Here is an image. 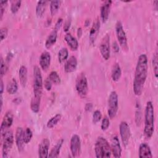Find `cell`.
Returning a JSON list of instances; mask_svg holds the SVG:
<instances>
[{
	"mask_svg": "<svg viewBox=\"0 0 158 158\" xmlns=\"http://www.w3.org/2000/svg\"><path fill=\"white\" fill-rule=\"evenodd\" d=\"M148 60L145 54H141L138 58L133 83V92L136 96L142 94L148 77Z\"/></svg>",
	"mask_w": 158,
	"mask_h": 158,
	"instance_id": "obj_1",
	"label": "cell"
},
{
	"mask_svg": "<svg viewBox=\"0 0 158 158\" xmlns=\"http://www.w3.org/2000/svg\"><path fill=\"white\" fill-rule=\"evenodd\" d=\"M154 131V109L151 101H148L144 112V134L146 138L152 137Z\"/></svg>",
	"mask_w": 158,
	"mask_h": 158,
	"instance_id": "obj_2",
	"label": "cell"
},
{
	"mask_svg": "<svg viewBox=\"0 0 158 158\" xmlns=\"http://www.w3.org/2000/svg\"><path fill=\"white\" fill-rule=\"evenodd\" d=\"M94 152L98 158H109L111 156V148L107 140L102 137L99 136L94 145Z\"/></svg>",
	"mask_w": 158,
	"mask_h": 158,
	"instance_id": "obj_3",
	"label": "cell"
},
{
	"mask_svg": "<svg viewBox=\"0 0 158 158\" xmlns=\"http://www.w3.org/2000/svg\"><path fill=\"white\" fill-rule=\"evenodd\" d=\"M43 77L41 72L38 66L33 67V96L41 98L43 93Z\"/></svg>",
	"mask_w": 158,
	"mask_h": 158,
	"instance_id": "obj_4",
	"label": "cell"
},
{
	"mask_svg": "<svg viewBox=\"0 0 158 158\" xmlns=\"http://www.w3.org/2000/svg\"><path fill=\"white\" fill-rule=\"evenodd\" d=\"M1 136L2 138V156L3 158H7L8 157L9 152L14 144V134L12 130H7L2 135H1Z\"/></svg>",
	"mask_w": 158,
	"mask_h": 158,
	"instance_id": "obj_5",
	"label": "cell"
},
{
	"mask_svg": "<svg viewBox=\"0 0 158 158\" xmlns=\"http://www.w3.org/2000/svg\"><path fill=\"white\" fill-rule=\"evenodd\" d=\"M75 88L78 94L82 98L86 97L88 93V83L86 77L83 73L78 75L76 80Z\"/></svg>",
	"mask_w": 158,
	"mask_h": 158,
	"instance_id": "obj_6",
	"label": "cell"
},
{
	"mask_svg": "<svg viewBox=\"0 0 158 158\" xmlns=\"http://www.w3.org/2000/svg\"><path fill=\"white\" fill-rule=\"evenodd\" d=\"M118 108V94L116 91L110 92L108 98V110L107 113L110 118H114L117 113Z\"/></svg>",
	"mask_w": 158,
	"mask_h": 158,
	"instance_id": "obj_7",
	"label": "cell"
},
{
	"mask_svg": "<svg viewBox=\"0 0 158 158\" xmlns=\"http://www.w3.org/2000/svg\"><path fill=\"white\" fill-rule=\"evenodd\" d=\"M115 33L118 43L123 50L125 51H128V41L125 31L123 29L122 23L120 21L117 22L115 24Z\"/></svg>",
	"mask_w": 158,
	"mask_h": 158,
	"instance_id": "obj_8",
	"label": "cell"
},
{
	"mask_svg": "<svg viewBox=\"0 0 158 158\" xmlns=\"http://www.w3.org/2000/svg\"><path fill=\"white\" fill-rule=\"evenodd\" d=\"M99 51L101 56L105 60L109 59L110 56V36L106 34L102 39L100 45Z\"/></svg>",
	"mask_w": 158,
	"mask_h": 158,
	"instance_id": "obj_9",
	"label": "cell"
},
{
	"mask_svg": "<svg viewBox=\"0 0 158 158\" xmlns=\"http://www.w3.org/2000/svg\"><path fill=\"white\" fill-rule=\"evenodd\" d=\"M119 131L122 144L123 146L126 148L128 144L131 136L130 128L127 122L122 121L120 122L119 125Z\"/></svg>",
	"mask_w": 158,
	"mask_h": 158,
	"instance_id": "obj_10",
	"label": "cell"
},
{
	"mask_svg": "<svg viewBox=\"0 0 158 158\" xmlns=\"http://www.w3.org/2000/svg\"><path fill=\"white\" fill-rule=\"evenodd\" d=\"M70 149L73 157H77L80 155L81 150V140L78 135L74 134L71 137L70 141Z\"/></svg>",
	"mask_w": 158,
	"mask_h": 158,
	"instance_id": "obj_11",
	"label": "cell"
},
{
	"mask_svg": "<svg viewBox=\"0 0 158 158\" xmlns=\"http://www.w3.org/2000/svg\"><path fill=\"white\" fill-rule=\"evenodd\" d=\"M14 120V115L11 110H8L4 114L1 125V133L2 135L6 131H7L12 125Z\"/></svg>",
	"mask_w": 158,
	"mask_h": 158,
	"instance_id": "obj_12",
	"label": "cell"
},
{
	"mask_svg": "<svg viewBox=\"0 0 158 158\" xmlns=\"http://www.w3.org/2000/svg\"><path fill=\"white\" fill-rule=\"evenodd\" d=\"M100 27H101L100 20L98 18L93 22L89 33V43L92 45L94 44L96 40L98 35L99 33Z\"/></svg>",
	"mask_w": 158,
	"mask_h": 158,
	"instance_id": "obj_13",
	"label": "cell"
},
{
	"mask_svg": "<svg viewBox=\"0 0 158 158\" xmlns=\"http://www.w3.org/2000/svg\"><path fill=\"white\" fill-rule=\"evenodd\" d=\"M50 141L48 138H44L41 140L38 146V156L41 158H47L49 156V149Z\"/></svg>",
	"mask_w": 158,
	"mask_h": 158,
	"instance_id": "obj_14",
	"label": "cell"
},
{
	"mask_svg": "<svg viewBox=\"0 0 158 158\" xmlns=\"http://www.w3.org/2000/svg\"><path fill=\"white\" fill-rule=\"evenodd\" d=\"M111 152L113 156L115 158H118L121 157L122 154V148L120 144V141L117 136H114L111 139Z\"/></svg>",
	"mask_w": 158,
	"mask_h": 158,
	"instance_id": "obj_15",
	"label": "cell"
},
{
	"mask_svg": "<svg viewBox=\"0 0 158 158\" xmlns=\"http://www.w3.org/2000/svg\"><path fill=\"white\" fill-rule=\"evenodd\" d=\"M112 2V1H106L103 2L101 7L100 16L103 23H105L109 19Z\"/></svg>",
	"mask_w": 158,
	"mask_h": 158,
	"instance_id": "obj_16",
	"label": "cell"
},
{
	"mask_svg": "<svg viewBox=\"0 0 158 158\" xmlns=\"http://www.w3.org/2000/svg\"><path fill=\"white\" fill-rule=\"evenodd\" d=\"M51 60V56L49 52L44 51L41 53L40 59L39 63L41 69L44 71H46L50 66Z\"/></svg>",
	"mask_w": 158,
	"mask_h": 158,
	"instance_id": "obj_17",
	"label": "cell"
},
{
	"mask_svg": "<svg viewBox=\"0 0 158 158\" xmlns=\"http://www.w3.org/2000/svg\"><path fill=\"white\" fill-rule=\"evenodd\" d=\"M15 143L17 147V149L19 152H22L23 150L24 141H23V130L22 127H17L15 135Z\"/></svg>",
	"mask_w": 158,
	"mask_h": 158,
	"instance_id": "obj_18",
	"label": "cell"
},
{
	"mask_svg": "<svg viewBox=\"0 0 158 158\" xmlns=\"http://www.w3.org/2000/svg\"><path fill=\"white\" fill-rule=\"evenodd\" d=\"M77 67V59L74 56H70L67 59L65 65L64 70L66 73H72L74 72Z\"/></svg>",
	"mask_w": 158,
	"mask_h": 158,
	"instance_id": "obj_19",
	"label": "cell"
},
{
	"mask_svg": "<svg viewBox=\"0 0 158 158\" xmlns=\"http://www.w3.org/2000/svg\"><path fill=\"white\" fill-rule=\"evenodd\" d=\"M139 157L140 158H151L152 157V152L149 146L146 143H143L139 147Z\"/></svg>",
	"mask_w": 158,
	"mask_h": 158,
	"instance_id": "obj_20",
	"label": "cell"
},
{
	"mask_svg": "<svg viewBox=\"0 0 158 158\" xmlns=\"http://www.w3.org/2000/svg\"><path fill=\"white\" fill-rule=\"evenodd\" d=\"M64 39L68 46L72 51L77 50L79 45L78 40L75 37H73L70 33H66Z\"/></svg>",
	"mask_w": 158,
	"mask_h": 158,
	"instance_id": "obj_21",
	"label": "cell"
},
{
	"mask_svg": "<svg viewBox=\"0 0 158 158\" xmlns=\"http://www.w3.org/2000/svg\"><path fill=\"white\" fill-rule=\"evenodd\" d=\"M57 30L53 29V30L48 35L45 42V47L47 49H50L56 43L57 38Z\"/></svg>",
	"mask_w": 158,
	"mask_h": 158,
	"instance_id": "obj_22",
	"label": "cell"
},
{
	"mask_svg": "<svg viewBox=\"0 0 158 158\" xmlns=\"http://www.w3.org/2000/svg\"><path fill=\"white\" fill-rule=\"evenodd\" d=\"M64 143V139L61 138L56 143L55 146L52 148L51 150L48 157H51V158H56L60 154V149L62 148V146Z\"/></svg>",
	"mask_w": 158,
	"mask_h": 158,
	"instance_id": "obj_23",
	"label": "cell"
},
{
	"mask_svg": "<svg viewBox=\"0 0 158 158\" xmlns=\"http://www.w3.org/2000/svg\"><path fill=\"white\" fill-rule=\"evenodd\" d=\"M122 76V70L118 63H115L112 66L111 78L114 81H118Z\"/></svg>",
	"mask_w": 158,
	"mask_h": 158,
	"instance_id": "obj_24",
	"label": "cell"
},
{
	"mask_svg": "<svg viewBox=\"0 0 158 158\" xmlns=\"http://www.w3.org/2000/svg\"><path fill=\"white\" fill-rule=\"evenodd\" d=\"M27 68L25 65H22L19 70V77L21 85L25 87L27 83Z\"/></svg>",
	"mask_w": 158,
	"mask_h": 158,
	"instance_id": "obj_25",
	"label": "cell"
},
{
	"mask_svg": "<svg viewBox=\"0 0 158 158\" xmlns=\"http://www.w3.org/2000/svg\"><path fill=\"white\" fill-rule=\"evenodd\" d=\"M48 3V1H39L36 6V15L38 17H41L46 11V6Z\"/></svg>",
	"mask_w": 158,
	"mask_h": 158,
	"instance_id": "obj_26",
	"label": "cell"
},
{
	"mask_svg": "<svg viewBox=\"0 0 158 158\" xmlns=\"http://www.w3.org/2000/svg\"><path fill=\"white\" fill-rule=\"evenodd\" d=\"M18 90V84L15 78H12L7 85L6 91L9 94H15Z\"/></svg>",
	"mask_w": 158,
	"mask_h": 158,
	"instance_id": "obj_27",
	"label": "cell"
},
{
	"mask_svg": "<svg viewBox=\"0 0 158 158\" xmlns=\"http://www.w3.org/2000/svg\"><path fill=\"white\" fill-rule=\"evenodd\" d=\"M41 98L33 96L30 102V109L34 113H38L40 110Z\"/></svg>",
	"mask_w": 158,
	"mask_h": 158,
	"instance_id": "obj_28",
	"label": "cell"
},
{
	"mask_svg": "<svg viewBox=\"0 0 158 158\" xmlns=\"http://www.w3.org/2000/svg\"><path fill=\"white\" fill-rule=\"evenodd\" d=\"M58 60L59 63L64 62L69 57V51L66 48H62L58 52Z\"/></svg>",
	"mask_w": 158,
	"mask_h": 158,
	"instance_id": "obj_29",
	"label": "cell"
},
{
	"mask_svg": "<svg viewBox=\"0 0 158 158\" xmlns=\"http://www.w3.org/2000/svg\"><path fill=\"white\" fill-rule=\"evenodd\" d=\"M62 118V115L60 114H57L51 117L47 122L46 126L48 128H52L54 127L58 123L60 122V119Z\"/></svg>",
	"mask_w": 158,
	"mask_h": 158,
	"instance_id": "obj_30",
	"label": "cell"
},
{
	"mask_svg": "<svg viewBox=\"0 0 158 158\" xmlns=\"http://www.w3.org/2000/svg\"><path fill=\"white\" fill-rule=\"evenodd\" d=\"M61 2V1H52L50 2V12L52 15H55L57 14Z\"/></svg>",
	"mask_w": 158,
	"mask_h": 158,
	"instance_id": "obj_31",
	"label": "cell"
},
{
	"mask_svg": "<svg viewBox=\"0 0 158 158\" xmlns=\"http://www.w3.org/2000/svg\"><path fill=\"white\" fill-rule=\"evenodd\" d=\"M9 69V64L4 60L2 56H1V63H0V73L1 78H2L3 76L6 75Z\"/></svg>",
	"mask_w": 158,
	"mask_h": 158,
	"instance_id": "obj_32",
	"label": "cell"
},
{
	"mask_svg": "<svg viewBox=\"0 0 158 158\" xmlns=\"http://www.w3.org/2000/svg\"><path fill=\"white\" fill-rule=\"evenodd\" d=\"M48 78L52 81V83H54L55 85H59L61 83L60 78L56 71H52L49 75Z\"/></svg>",
	"mask_w": 158,
	"mask_h": 158,
	"instance_id": "obj_33",
	"label": "cell"
},
{
	"mask_svg": "<svg viewBox=\"0 0 158 158\" xmlns=\"http://www.w3.org/2000/svg\"><path fill=\"white\" fill-rule=\"evenodd\" d=\"M33 137V132L31 130L27 127L23 130V141L25 144H28L30 142L31 140V138Z\"/></svg>",
	"mask_w": 158,
	"mask_h": 158,
	"instance_id": "obj_34",
	"label": "cell"
},
{
	"mask_svg": "<svg viewBox=\"0 0 158 158\" xmlns=\"http://www.w3.org/2000/svg\"><path fill=\"white\" fill-rule=\"evenodd\" d=\"M152 66H153V70L155 77L157 78L158 77V57L157 53L155 52L152 57Z\"/></svg>",
	"mask_w": 158,
	"mask_h": 158,
	"instance_id": "obj_35",
	"label": "cell"
},
{
	"mask_svg": "<svg viewBox=\"0 0 158 158\" xmlns=\"http://www.w3.org/2000/svg\"><path fill=\"white\" fill-rule=\"evenodd\" d=\"M21 1H12L10 5V11L12 14H16L21 7Z\"/></svg>",
	"mask_w": 158,
	"mask_h": 158,
	"instance_id": "obj_36",
	"label": "cell"
},
{
	"mask_svg": "<svg viewBox=\"0 0 158 158\" xmlns=\"http://www.w3.org/2000/svg\"><path fill=\"white\" fill-rule=\"evenodd\" d=\"M135 122L137 126H139L141 122V110L140 105L136 104V110L135 112Z\"/></svg>",
	"mask_w": 158,
	"mask_h": 158,
	"instance_id": "obj_37",
	"label": "cell"
},
{
	"mask_svg": "<svg viewBox=\"0 0 158 158\" xmlns=\"http://www.w3.org/2000/svg\"><path fill=\"white\" fill-rule=\"evenodd\" d=\"M101 118H102V114H101V111L99 110H96L93 112V116H92L93 123L94 124L97 123L98 122H99L101 120Z\"/></svg>",
	"mask_w": 158,
	"mask_h": 158,
	"instance_id": "obj_38",
	"label": "cell"
},
{
	"mask_svg": "<svg viewBox=\"0 0 158 158\" xmlns=\"http://www.w3.org/2000/svg\"><path fill=\"white\" fill-rule=\"evenodd\" d=\"M109 125H110L109 118L108 117L105 116L102 120V123H101V130L103 131L106 130L109 127Z\"/></svg>",
	"mask_w": 158,
	"mask_h": 158,
	"instance_id": "obj_39",
	"label": "cell"
},
{
	"mask_svg": "<svg viewBox=\"0 0 158 158\" xmlns=\"http://www.w3.org/2000/svg\"><path fill=\"white\" fill-rule=\"evenodd\" d=\"M8 1H0V15H1V20L2 19L4 13L5 12V9L7 6Z\"/></svg>",
	"mask_w": 158,
	"mask_h": 158,
	"instance_id": "obj_40",
	"label": "cell"
},
{
	"mask_svg": "<svg viewBox=\"0 0 158 158\" xmlns=\"http://www.w3.org/2000/svg\"><path fill=\"white\" fill-rule=\"evenodd\" d=\"M8 30L6 27H2L0 30V36H1V42L5 40L7 36Z\"/></svg>",
	"mask_w": 158,
	"mask_h": 158,
	"instance_id": "obj_41",
	"label": "cell"
},
{
	"mask_svg": "<svg viewBox=\"0 0 158 158\" xmlns=\"http://www.w3.org/2000/svg\"><path fill=\"white\" fill-rule=\"evenodd\" d=\"M44 86L45 89L47 91H50L52 88V81L50 80L49 78H47L45 79L44 82Z\"/></svg>",
	"mask_w": 158,
	"mask_h": 158,
	"instance_id": "obj_42",
	"label": "cell"
},
{
	"mask_svg": "<svg viewBox=\"0 0 158 158\" xmlns=\"http://www.w3.org/2000/svg\"><path fill=\"white\" fill-rule=\"evenodd\" d=\"M62 23H63V19L62 18L58 19V20H57V22H56V24L54 25V29L59 31V30L60 28V27H61V26L62 25Z\"/></svg>",
	"mask_w": 158,
	"mask_h": 158,
	"instance_id": "obj_43",
	"label": "cell"
},
{
	"mask_svg": "<svg viewBox=\"0 0 158 158\" xmlns=\"http://www.w3.org/2000/svg\"><path fill=\"white\" fill-rule=\"evenodd\" d=\"M70 25H71V20L67 19V20L65 22L64 25V31L65 32H67L70 27Z\"/></svg>",
	"mask_w": 158,
	"mask_h": 158,
	"instance_id": "obj_44",
	"label": "cell"
},
{
	"mask_svg": "<svg viewBox=\"0 0 158 158\" xmlns=\"http://www.w3.org/2000/svg\"><path fill=\"white\" fill-rule=\"evenodd\" d=\"M112 48H113L114 51L115 53L118 52L119 51H120V48H119L118 44V43H117L116 41L113 42V43H112Z\"/></svg>",
	"mask_w": 158,
	"mask_h": 158,
	"instance_id": "obj_45",
	"label": "cell"
},
{
	"mask_svg": "<svg viewBox=\"0 0 158 158\" xmlns=\"http://www.w3.org/2000/svg\"><path fill=\"white\" fill-rule=\"evenodd\" d=\"M13 57H14L13 54H12V52H9V53L7 54V55L6 57L5 61H6L7 63L9 64V62H10V60H12V59L13 58Z\"/></svg>",
	"mask_w": 158,
	"mask_h": 158,
	"instance_id": "obj_46",
	"label": "cell"
},
{
	"mask_svg": "<svg viewBox=\"0 0 158 158\" xmlns=\"http://www.w3.org/2000/svg\"><path fill=\"white\" fill-rule=\"evenodd\" d=\"M92 109H93V104H92V103L88 102V103H86V104L85 107V110L86 112H89V111H91Z\"/></svg>",
	"mask_w": 158,
	"mask_h": 158,
	"instance_id": "obj_47",
	"label": "cell"
},
{
	"mask_svg": "<svg viewBox=\"0 0 158 158\" xmlns=\"http://www.w3.org/2000/svg\"><path fill=\"white\" fill-rule=\"evenodd\" d=\"M0 95H2L4 91V83L2 79L1 78V83H0Z\"/></svg>",
	"mask_w": 158,
	"mask_h": 158,
	"instance_id": "obj_48",
	"label": "cell"
},
{
	"mask_svg": "<svg viewBox=\"0 0 158 158\" xmlns=\"http://www.w3.org/2000/svg\"><path fill=\"white\" fill-rule=\"evenodd\" d=\"M82 33H83V30H82V28L81 27L78 28L77 29V36L78 38H80L81 36H82Z\"/></svg>",
	"mask_w": 158,
	"mask_h": 158,
	"instance_id": "obj_49",
	"label": "cell"
},
{
	"mask_svg": "<svg viewBox=\"0 0 158 158\" xmlns=\"http://www.w3.org/2000/svg\"><path fill=\"white\" fill-rule=\"evenodd\" d=\"M12 102L14 103V104H19L22 102V99L20 98H15L13 99Z\"/></svg>",
	"mask_w": 158,
	"mask_h": 158,
	"instance_id": "obj_50",
	"label": "cell"
},
{
	"mask_svg": "<svg viewBox=\"0 0 158 158\" xmlns=\"http://www.w3.org/2000/svg\"><path fill=\"white\" fill-rule=\"evenodd\" d=\"M89 24H90V20H89H89L87 19V20L85 21V25L86 27H87V26H88Z\"/></svg>",
	"mask_w": 158,
	"mask_h": 158,
	"instance_id": "obj_51",
	"label": "cell"
}]
</instances>
